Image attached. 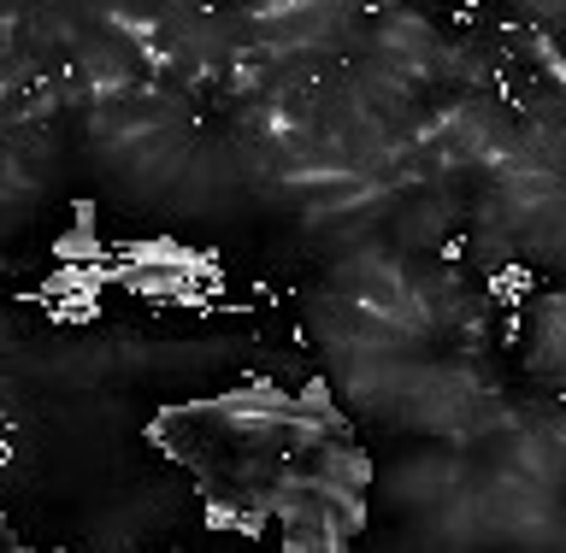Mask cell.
<instances>
[{"mask_svg": "<svg viewBox=\"0 0 566 553\" xmlns=\"http://www.w3.org/2000/svg\"><path fill=\"white\" fill-rule=\"evenodd\" d=\"M71 224H83V230H95V201H77V206H71Z\"/></svg>", "mask_w": 566, "mask_h": 553, "instance_id": "obj_5", "label": "cell"}, {"mask_svg": "<svg viewBox=\"0 0 566 553\" xmlns=\"http://www.w3.org/2000/svg\"><path fill=\"white\" fill-rule=\"evenodd\" d=\"M295 406H301V413H313V418H343V413H336V401H331V389H325V377H307V383H301Z\"/></svg>", "mask_w": 566, "mask_h": 553, "instance_id": "obj_4", "label": "cell"}, {"mask_svg": "<svg viewBox=\"0 0 566 553\" xmlns=\"http://www.w3.org/2000/svg\"><path fill=\"white\" fill-rule=\"evenodd\" d=\"M531 283H537V277H531L525 265H502V272L490 277V300H495V307H507V312H513V307H525Z\"/></svg>", "mask_w": 566, "mask_h": 553, "instance_id": "obj_3", "label": "cell"}, {"mask_svg": "<svg viewBox=\"0 0 566 553\" xmlns=\"http://www.w3.org/2000/svg\"><path fill=\"white\" fill-rule=\"evenodd\" d=\"M42 307L53 318V330H83V325L101 318V295H53V300H42Z\"/></svg>", "mask_w": 566, "mask_h": 553, "instance_id": "obj_2", "label": "cell"}, {"mask_svg": "<svg viewBox=\"0 0 566 553\" xmlns=\"http://www.w3.org/2000/svg\"><path fill=\"white\" fill-rule=\"evenodd\" d=\"M53 259H60V265H101V259H118V254H113V242L95 236V230L71 224V230L53 236Z\"/></svg>", "mask_w": 566, "mask_h": 553, "instance_id": "obj_1", "label": "cell"}]
</instances>
